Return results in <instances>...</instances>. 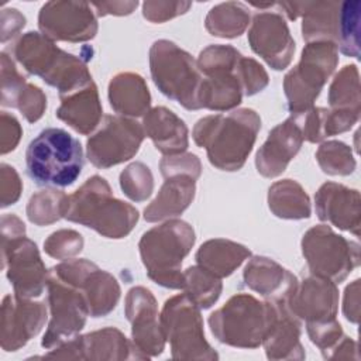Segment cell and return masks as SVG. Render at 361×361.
Returning a JSON list of instances; mask_svg holds the SVG:
<instances>
[{"mask_svg": "<svg viewBox=\"0 0 361 361\" xmlns=\"http://www.w3.org/2000/svg\"><path fill=\"white\" fill-rule=\"evenodd\" d=\"M41 34L52 41L85 42L97 34V20L86 1H48L38 14Z\"/></svg>", "mask_w": 361, "mask_h": 361, "instance_id": "ac0fdd59", "label": "cell"}, {"mask_svg": "<svg viewBox=\"0 0 361 361\" xmlns=\"http://www.w3.org/2000/svg\"><path fill=\"white\" fill-rule=\"evenodd\" d=\"M92 7L96 10V16L104 17V16H127L131 14L137 6L138 1H93L90 3Z\"/></svg>", "mask_w": 361, "mask_h": 361, "instance_id": "f907efd6", "label": "cell"}, {"mask_svg": "<svg viewBox=\"0 0 361 361\" xmlns=\"http://www.w3.org/2000/svg\"><path fill=\"white\" fill-rule=\"evenodd\" d=\"M109 102L118 116H145L151 106V94L142 76L134 72H120L109 83Z\"/></svg>", "mask_w": 361, "mask_h": 361, "instance_id": "4dcf8cb0", "label": "cell"}, {"mask_svg": "<svg viewBox=\"0 0 361 361\" xmlns=\"http://www.w3.org/2000/svg\"><path fill=\"white\" fill-rule=\"evenodd\" d=\"M338 63V49L330 41L307 42L299 63L283 78V90L290 114L313 107L323 86Z\"/></svg>", "mask_w": 361, "mask_h": 361, "instance_id": "9c48e42d", "label": "cell"}, {"mask_svg": "<svg viewBox=\"0 0 361 361\" xmlns=\"http://www.w3.org/2000/svg\"><path fill=\"white\" fill-rule=\"evenodd\" d=\"M193 227L183 220H166L145 231L138 243L147 275L155 283L182 289V262L195 244Z\"/></svg>", "mask_w": 361, "mask_h": 361, "instance_id": "5b68a950", "label": "cell"}, {"mask_svg": "<svg viewBox=\"0 0 361 361\" xmlns=\"http://www.w3.org/2000/svg\"><path fill=\"white\" fill-rule=\"evenodd\" d=\"M248 42L251 49L275 71L288 68L295 54L289 27L282 14L275 11H261L252 17Z\"/></svg>", "mask_w": 361, "mask_h": 361, "instance_id": "44dd1931", "label": "cell"}, {"mask_svg": "<svg viewBox=\"0 0 361 361\" xmlns=\"http://www.w3.org/2000/svg\"><path fill=\"white\" fill-rule=\"evenodd\" d=\"M250 255L251 251L243 244L226 238H213L200 245L196 252V262L221 279L231 275Z\"/></svg>", "mask_w": 361, "mask_h": 361, "instance_id": "1f68e13d", "label": "cell"}, {"mask_svg": "<svg viewBox=\"0 0 361 361\" xmlns=\"http://www.w3.org/2000/svg\"><path fill=\"white\" fill-rule=\"evenodd\" d=\"M47 288L51 319L41 345L47 350H52L76 337L86 324L89 310L82 292L61 281L49 271Z\"/></svg>", "mask_w": 361, "mask_h": 361, "instance_id": "9a60e30c", "label": "cell"}, {"mask_svg": "<svg viewBox=\"0 0 361 361\" xmlns=\"http://www.w3.org/2000/svg\"><path fill=\"white\" fill-rule=\"evenodd\" d=\"M3 268L21 298H37L44 292L48 281V271L41 259L37 244L25 235L1 240Z\"/></svg>", "mask_w": 361, "mask_h": 361, "instance_id": "e0dca14e", "label": "cell"}, {"mask_svg": "<svg viewBox=\"0 0 361 361\" xmlns=\"http://www.w3.org/2000/svg\"><path fill=\"white\" fill-rule=\"evenodd\" d=\"M173 360H217L219 354L206 341L200 307L186 293L165 300L159 314Z\"/></svg>", "mask_w": 361, "mask_h": 361, "instance_id": "30bf717a", "label": "cell"}, {"mask_svg": "<svg viewBox=\"0 0 361 361\" xmlns=\"http://www.w3.org/2000/svg\"><path fill=\"white\" fill-rule=\"evenodd\" d=\"M221 289V279L199 265L183 271L182 290L200 309L212 307L220 298Z\"/></svg>", "mask_w": 361, "mask_h": 361, "instance_id": "e575fe53", "label": "cell"}, {"mask_svg": "<svg viewBox=\"0 0 361 361\" xmlns=\"http://www.w3.org/2000/svg\"><path fill=\"white\" fill-rule=\"evenodd\" d=\"M341 358H355L358 360L357 353V343L351 340L350 337H343L341 341L333 348V351L329 354L327 360H341Z\"/></svg>", "mask_w": 361, "mask_h": 361, "instance_id": "816d5d0a", "label": "cell"}, {"mask_svg": "<svg viewBox=\"0 0 361 361\" xmlns=\"http://www.w3.org/2000/svg\"><path fill=\"white\" fill-rule=\"evenodd\" d=\"M238 76L243 83L245 96H254L259 93L267 87L269 82L268 73L264 69V66L258 63L255 59L244 55L238 65Z\"/></svg>", "mask_w": 361, "mask_h": 361, "instance_id": "b9f144b4", "label": "cell"}, {"mask_svg": "<svg viewBox=\"0 0 361 361\" xmlns=\"http://www.w3.org/2000/svg\"><path fill=\"white\" fill-rule=\"evenodd\" d=\"M39 358L52 360H147L118 329L104 327L76 336Z\"/></svg>", "mask_w": 361, "mask_h": 361, "instance_id": "2e32d148", "label": "cell"}, {"mask_svg": "<svg viewBox=\"0 0 361 361\" xmlns=\"http://www.w3.org/2000/svg\"><path fill=\"white\" fill-rule=\"evenodd\" d=\"M275 314L274 302H261L252 295L237 293L209 316V327L223 344L257 348L262 344Z\"/></svg>", "mask_w": 361, "mask_h": 361, "instance_id": "8992f818", "label": "cell"}, {"mask_svg": "<svg viewBox=\"0 0 361 361\" xmlns=\"http://www.w3.org/2000/svg\"><path fill=\"white\" fill-rule=\"evenodd\" d=\"M261 128V118L252 109H237L228 114H212L193 127V140L204 148L209 162L220 171L244 166Z\"/></svg>", "mask_w": 361, "mask_h": 361, "instance_id": "6da1fadb", "label": "cell"}, {"mask_svg": "<svg viewBox=\"0 0 361 361\" xmlns=\"http://www.w3.org/2000/svg\"><path fill=\"white\" fill-rule=\"evenodd\" d=\"M316 214L322 221H327L340 230L360 235L361 227V199L357 189H350L341 183L326 182L316 195Z\"/></svg>", "mask_w": 361, "mask_h": 361, "instance_id": "603a6c76", "label": "cell"}, {"mask_svg": "<svg viewBox=\"0 0 361 361\" xmlns=\"http://www.w3.org/2000/svg\"><path fill=\"white\" fill-rule=\"evenodd\" d=\"M21 133L23 130L17 118L6 111H1V154H7L17 147Z\"/></svg>", "mask_w": 361, "mask_h": 361, "instance_id": "7dc6e473", "label": "cell"}, {"mask_svg": "<svg viewBox=\"0 0 361 361\" xmlns=\"http://www.w3.org/2000/svg\"><path fill=\"white\" fill-rule=\"evenodd\" d=\"M1 104L18 109L28 123L38 121L47 109L45 93L18 73L6 52H1Z\"/></svg>", "mask_w": 361, "mask_h": 361, "instance_id": "484cf974", "label": "cell"}, {"mask_svg": "<svg viewBox=\"0 0 361 361\" xmlns=\"http://www.w3.org/2000/svg\"><path fill=\"white\" fill-rule=\"evenodd\" d=\"M149 71L158 90L188 110H199L202 73L192 55L175 42L158 39L149 48Z\"/></svg>", "mask_w": 361, "mask_h": 361, "instance_id": "52a82bcc", "label": "cell"}, {"mask_svg": "<svg viewBox=\"0 0 361 361\" xmlns=\"http://www.w3.org/2000/svg\"><path fill=\"white\" fill-rule=\"evenodd\" d=\"M47 322L44 302L18 295H6L1 303L0 344L4 351H17L34 338Z\"/></svg>", "mask_w": 361, "mask_h": 361, "instance_id": "7402d4cb", "label": "cell"}, {"mask_svg": "<svg viewBox=\"0 0 361 361\" xmlns=\"http://www.w3.org/2000/svg\"><path fill=\"white\" fill-rule=\"evenodd\" d=\"M83 162L79 140L55 127L42 130L25 151L27 175L38 186H71L79 178Z\"/></svg>", "mask_w": 361, "mask_h": 361, "instance_id": "277c9868", "label": "cell"}, {"mask_svg": "<svg viewBox=\"0 0 361 361\" xmlns=\"http://www.w3.org/2000/svg\"><path fill=\"white\" fill-rule=\"evenodd\" d=\"M316 159L320 169L327 175L345 176L355 169L353 149L341 141L323 142L316 151Z\"/></svg>", "mask_w": 361, "mask_h": 361, "instance_id": "f35d334b", "label": "cell"}, {"mask_svg": "<svg viewBox=\"0 0 361 361\" xmlns=\"http://www.w3.org/2000/svg\"><path fill=\"white\" fill-rule=\"evenodd\" d=\"M302 254L310 274L343 282L360 265V245L334 233L330 226L317 224L302 238Z\"/></svg>", "mask_w": 361, "mask_h": 361, "instance_id": "7c38bea8", "label": "cell"}, {"mask_svg": "<svg viewBox=\"0 0 361 361\" xmlns=\"http://www.w3.org/2000/svg\"><path fill=\"white\" fill-rule=\"evenodd\" d=\"M343 313L351 323H358L360 319V279L351 282L344 292Z\"/></svg>", "mask_w": 361, "mask_h": 361, "instance_id": "681fc988", "label": "cell"}, {"mask_svg": "<svg viewBox=\"0 0 361 361\" xmlns=\"http://www.w3.org/2000/svg\"><path fill=\"white\" fill-rule=\"evenodd\" d=\"M268 206L279 219L302 220L310 217V199L300 183L282 179L271 185L268 190Z\"/></svg>", "mask_w": 361, "mask_h": 361, "instance_id": "d6a6232c", "label": "cell"}, {"mask_svg": "<svg viewBox=\"0 0 361 361\" xmlns=\"http://www.w3.org/2000/svg\"><path fill=\"white\" fill-rule=\"evenodd\" d=\"M303 141L302 131L292 116L274 127L257 151L255 166L258 173L265 178L279 176L296 157Z\"/></svg>", "mask_w": 361, "mask_h": 361, "instance_id": "d4e9b609", "label": "cell"}, {"mask_svg": "<svg viewBox=\"0 0 361 361\" xmlns=\"http://www.w3.org/2000/svg\"><path fill=\"white\" fill-rule=\"evenodd\" d=\"M124 312L131 324L134 345L147 358L162 354L166 338L161 327L158 303L152 292L144 286L131 288L126 295Z\"/></svg>", "mask_w": 361, "mask_h": 361, "instance_id": "d6986e66", "label": "cell"}, {"mask_svg": "<svg viewBox=\"0 0 361 361\" xmlns=\"http://www.w3.org/2000/svg\"><path fill=\"white\" fill-rule=\"evenodd\" d=\"M360 75L355 65H345L333 79L329 89L330 109L361 110Z\"/></svg>", "mask_w": 361, "mask_h": 361, "instance_id": "d590c367", "label": "cell"}, {"mask_svg": "<svg viewBox=\"0 0 361 361\" xmlns=\"http://www.w3.org/2000/svg\"><path fill=\"white\" fill-rule=\"evenodd\" d=\"M164 183L157 197L144 209L149 223L171 219L183 213L192 203L196 180L202 173L200 159L190 152L165 155L159 162Z\"/></svg>", "mask_w": 361, "mask_h": 361, "instance_id": "8fae6325", "label": "cell"}, {"mask_svg": "<svg viewBox=\"0 0 361 361\" xmlns=\"http://www.w3.org/2000/svg\"><path fill=\"white\" fill-rule=\"evenodd\" d=\"M250 18V10L243 3L227 1L210 8L204 20V27L210 35L235 38L247 30Z\"/></svg>", "mask_w": 361, "mask_h": 361, "instance_id": "836d02e7", "label": "cell"}, {"mask_svg": "<svg viewBox=\"0 0 361 361\" xmlns=\"http://www.w3.org/2000/svg\"><path fill=\"white\" fill-rule=\"evenodd\" d=\"M190 7V1H144L142 16L151 23H165L186 13Z\"/></svg>", "mask_w": 361, "mask_h": 361, "instance_id": "f6af8a7d", "label": "cell"}, {"mask_svg": "<svg viewBox=\"0 0 361 361\" xmlns=\"http://www.w3.org/2000/svg\"><path fill=\"white\" fill-rule=\"evenodd\" d=\"M144 137L142 124L134 118L107 114L99 130L87 140V159L100 169L123 164L138 152Z\"/></svg>", "mask_w": 361, "mask_h": 361, "instance_id": "4fadbf2b", "label": "cell"}, {"mask_svg": "<svg viewBox=\"0 0 361 361\" xmlns=\"http://www.w3.org/2000/svg\"><path fill=\"white\" fill-rule=\"evenodd\" d=\"M63 219L93 228L106 238H123L138 221V210L113 196L109 182L93 175L66 196Z\"/></svg>", "mask_w": 361, "mask_h": 361, "instance_id": "7a4b0ae2", "label": "cell"}, {"mask_svg": "<svg viewBox=\"0 0 361 361\" xmlns=\"http://www.w3.org/2000/svg\"><path fill=\"white\" fill-rule=\"evenodd\" d=\"M49 272L82 292L92 317L107 316L118 303L121 289L117 279L87 259L63 261Z\"/></svg>", "mask_w": 361, "mask_h": 361, "instance_id": "5bb4252c", "label": "cell"}, {"mask_svg": "<svg viewBox=\"0 0 361 361\" xmlns=\"http://www.w3.org/2000/svg\"><path fill=\"white\" fill-rule=\"evenodd\" d=\"M274 302L275 319L262 340L265 354L269 360H303L305 351L300 344L302 322L289 310L285 298Z\"/></svg>", "mask_w": 361, "mask_h": 361, "instance_id": "4316f807", "label": "cell"}, {"mask_svg": "<svg viewBox=\"0 0 361 361\" xmlns=\"http://www.w3.org/2000/svg\"><path fill=\"white\" fill-rule=\"evenodd\" d=\"M360 20H361V1L347 0L340 6V24L337 49L341 54L353 58L360 56Z\"/></svg>", "mask_w": 361, "mask_h": 361, "instance_id": "74e56055", "label": "cell"}, {"mask_svg": "<svg viewBox=\"0 0 361 361\" xmlns=\"http://www.w3.org/2000/svg\"><path fill=\"white\" fill-rule=\"evenodd\" d=\"M243 55L231 45H209L196 61L203 76L199 89L200 109L227 111L235 109L244 96L238 76Z\"/></svg>", "mask_w": 361, "mask_h": 361, "instance_id": "ba28073f", "label": "cell"}, {"mask_svg": "<svg viewBox=\"0 0 361 361\" xmlns=\"http://www.w3.org/2000/svg\"><path fill=\"white\" fill-rule=\"evenodd\" d=\"M361 110H338V109H324L322 118L323 137H331L348 131L360 120Z\"/></svg>", "mask_w": 361, "mask_h": 361, "instance_id": "ee69618b", "label": "cell"}, {"mask_svg": "<svg viewBox=\"0 0 361 361\" xmlns=\"http://www.w3.org/2000/svg\"><path fill=\"white\" fill-rule=\"evenodd\" d=\"M306 331L309 334L310 341L320 348L324 358L329 357V354L333 351V348L344 337L341 324L337 322V319L333 322H329V323L307 324Z\"/></svg>", "mask_w": 361, "mask_h": 361, "instance_id": "7bdbcfd3", "label": "cell"}, {"mask_svg": "<svg viewBox=\"0 0 361 361\" xmlns=\"http://www.w3.org/2000/svg\"><path fill=\"white\" fill-rule=\"evenodd\" d=\"M120 186L128 199L144 202L154 190L152 172L145 164L133 162L120 173Z\"/></svg>", "mask_w": 361, "mask_h": 361, "instance_id": "ab89813d", "label": "cell"}, {"mask_svg": "<svg viewBox=\"0 0 361 361\" xmlns=\"http://www.w3.org/2000/svg\"><path fill=\"white\" fill-rule=\"evenodd\" d=\"M245 285L267 300L286 298L298 283V278L278 262L267 257H252L244 268Z\"/></svg>", "mask_w": 361, "mask_h": 361, "instance_id": "83f0119b", "label": "cell"}, {"mask_svg": "<svg viewBox=\"0 0 361 361\" xmlns=\"http://www.w3.org/2000/svg\"><path fill=\"white\" fill-rule=\"evenodd\" d=\"M275 6L281 7L292 21L302 17V37L306 42L337 44L341 1H281Z\"/></svg>", "mask_w": 361, "mask_h": 361, "instance_id": "cb8c5ba5", "label": "cell"}, {"mask_svg": "<svg viewBox=\"0 0 361 361\" xmlns=\"http://www.w3.org/2000/svg\"><path fill=\"white\" fill-rule=\"evenodd\" d=\"M285 302L289 310L306 326L329 323L337 316L338 289L333 281L310 274L300 282L298 281Z\"/></svg>", "mask_w": 361, "mask_h": 361, "instance_id": "ffe728a7", "label": "cell"}, {"mask_svg": "<svg viewBox=\"0 0 361 361\" xmlns=\"http://www.w3.org/2000/svg\"><path fill=\"white\" fill-rule=\"evenodd\" d=\"M66 196L62 190L44 189L34 193L27 204V217L35 226H48L63 217Z\"/></svg>", "mask_w": 361, "mask_h": 361, "instance_id": "8d00e7d4", "label": "cell"}, {"mask_svg": "<svg viewBox=\"0 0 361 361\" xmlns=\"http://www.w3.org/2000/svg\"><path fill=\"white\" fill-rule=\"evenodd\" d=\"M25 25V17L17 8L1 10V42L14 38Z\"/></svg>", "mask_w": 361, "mask_h": 361, "instance_id": "c3c4849f", "label": "cell"}, {"mask_svg": "<svg viewBox=\"0 0 361 361\" xmlns=\"http://www.w3.org/2000/svg\"><path fill=\"white\" fill-rule=\"evenodd\" d=\"M142 128L144 134L164 155L182 154L189 145V131L185 121L164 106L148 110L142 120Z\"/></svg>", "mask_w": 361, "mask_h": 361, "instance_id": "f1b7e54d", "label": "cell"}, {"mask_svg": "<svg viewBox=\"0 0 361 361\" xmlns=\"http://www.w3.org/2000/svg\"><path fill=\"white\" fill-rule=\"evenodd\" d=\"M0 171V192H1V207H7L14 204L23 189V183L20 180L18 173L16 169L7 164H1Z\"/></svg>", "mask_w": 361, "mask_h": 361, "instance_id": "bcb514c9", "label": "cell"}, {"mask_svg": "<svg viewBox=\"0 0 361 361\" xmlns=\"http://www.w3.org/2000/svg\"><path fill=\"white\" fill-rule=\"evenodd\" d=\"M83 237L75 230L54 231L44 243L45 252L56 259H71L83 248Z\"/></svg>", "mask_w": 361, "mask_h": 361, "instance_id": "60d3db41", "label": "cell"}, {"mask_svg": "<svg viewBox=\"0 0 361 361\" xmlns=\"http://www.w3.org/2000/svg\"><path fill=\"white\" fill-rule=\"evenodd\" d=\"M11 55L27 72L55 87L59 96L93 82L86 63L79 56L58 48L52 39L37 31L20 37L11 47Z\"/></svg>", "mask_w": 361, "mask_h": 361, "instance_id": "3957f363", "label": "cell"}, {"mask_svg": "<svg viewBox=\"0 0 361 361\" xmlns=\"http://www.w3.org/2000/svg\"><path fill=\"white\" fill-rule=\"evenodd\" d=\"M61 104L56 117L76 133L87 135L102 123V103L94 82L66 94L59 96Z\"/></svg>", "mask_w": 361, "mask_h": 361, "instance_id": "f546056e", "label": "cell"}]
</instances>
